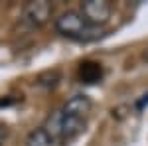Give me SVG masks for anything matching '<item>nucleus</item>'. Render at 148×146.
Here are the masks:
<instances>
[{
    "mask_svg": "<svg viewBox=\"0 0 148 146\" xmlns=\"http://www.w3.org/2000/svg\"><path fill=\"white\" fill-rule=\"evenodd\" d=\"M85 126H87V121L75 119V117H67V114H63L61 111H53L46 119V124H44V128L56 140H59L61 144H65L69 140L77 138L79 134H83L85 132Z\"/></svg>",
    "mask_w": 148,
    "mask_h": 146,
    "instance_id": "f03ea898",
    "label": "nucleus"
},
{
    "mask_svg": "<svg viewBox=\"0 0 148 146\" xmlns=\"http://www.w3.org/2000/svg\"><path fill=\"white\" fill-rule=\"evenodd\" d=\"M51 12H53L51 2H47V0H36V2H28L24 6L22 18L28 26L40 28V26H44L51 18Z\"/></svg>",
    "mask_w": 148,
    "mask_h": 146,
    "instance_id": "20e7f679",
    "label": "nucleus"
},
{
    "mask_svg": "<svg viewBox=\"0 0 148 146\" xmlns=\"http://www.w3.org/2000/svg\"><path fill=\"white\" fill-rule=\"evenodd\" d=\"M79 14L87 24L103 28L113 16V4L109 0H83Z\"/></svg>",
    "mask_w": 148,
    "mask_h": 146,
    "instance_id": "7ed1b4c3",
    "label": "nucleus"
},
{
    "mask_svg": "<svg viewBox=\"0 0 148 146\" xmlns=\"http://www.w3.org/2000/svg\"><path fill=\"white\" fill-rule=\"evenodd\" d=\"M26 146H63V144H61L59 140H56L44 126H40V128H34V130L28 134Z\"/></svg>",
    "mask_w": 148,
    "mask_h": 146,
    "instance_id": "0eeeda50",
    "label": "nucleus"
},
{
    "mask_svg": "<svg viewBox=\"0 0 148 146\" xmlns=\"http://www.w3.org/2000/svg\"><path fill=\"white\" fill-rule=\"evenodd\" d=\"M144 107H148V93H146V95H142V99L136 103V109H144Z\"/></svg>",
    "mask_w": 148,
    "mask_h": 146,
    "instance_id": "6e6552de",
    "label": "nucleus"
},
{
    "mask_svg": "<svg viewBox=\"0 0 148 146\" xmlns=\"http://www.w3.org/2000/svg\"><path fill=\"white\" fill-rule=\"evenodd\" d=\"M142 57H144V61L148 63V47H146V51H144V56H142Z\"/></svg>",
    "mask_w": 148,
    "mask_h": 146,
    "instance_id": "1a4fd4ad",
    "label": "nucleus"
},
{
    "mask_svg": "<svg viewBox=\"0 0 148 146\" xmlns=\"http://www.w3.org/2000/svg\"><path fill=\"white\" fill-rule=\"evenodd\" d=\"M56 30L57 34H61L63 38H69V40H75V42H97L101 40L103 36L107 34L105 28H99V26H91L83 20L79 12H63L59 18L56 20Z\"/></svg>",
    "mask_w": 148,
    "mask_h": 146,
    "instance_id": "f257e3e1",
    "label": "nucleus"
},
{
    "mask_svg": "<svg viewBox=\"0 0 148 146\" xmlns=\"http://www.w3.org/2000/svg\"><path fill=\"white\" fill-rule=\"evenodd\" d=\"M91 109H93V101L87 95L79 93V95L69 97L59 111L63 112V114H67V117H75V119H83V121H85L87 114L91 112Z\"/></svg>",
    "mask_w": 148,
    "mask_h": 146,
    "instance_id": "39448f33",
    "label": "nucleus"
},
{
    "mask_svg": "<svg viewBox=\"0 0 148 146\" xmlns=\"http://www.w3.org/2000/svg\"><path fill=\"white\" fill-rule=\"evenodd\" d=\"M77 75L81 83H87V85L99 83L103 79V65L99 61H83L77 69Z\"/></svg>",
    "mask_w": 148,
    "mask_h": 146,
    "instance_id": "423d86ee",
    "label": "nucleus"
}]
</instances>
